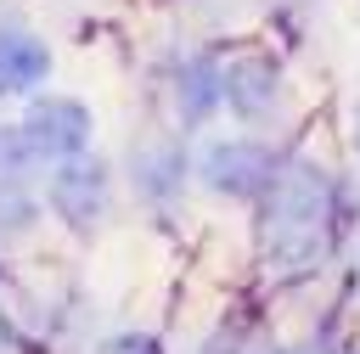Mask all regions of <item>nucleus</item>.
Instances as JSON below:
<instances>
[{
    "label": "nucleus",
    "instance_id": "obj_1",
    "mask_svg": "<svg viewBox=\"0 0 360 354\" xmlns=\"http://www.w3.org/2000/svg\"><path fill=\"white\" fill-rule=\"evenodd\" d=\"M45 73H51V51L34 34L6 28L0 34V90H34Z\"/></svg>",
    "mask_w": 360,
    "mask_h": 354
},
{
    "label": "nucleus",
    "instance_id": "obj_2",
    "mask_svg": "<svg viewBox=\"0 0 360 354\" xmlns=\"http://www.w3.org/2000/svg\"><path fill=\"white\" fill-rule=\"evenodd\" d=\"M276 90H281V79H276L270 62H236V67L225 73V101H231L242 118H259V112L276 101Z\"/></svg>",
    "mask_w": 360,
    "mask_h": 354
},
{
    "label": "nucleus",
    "instance_id": "obj_3",
    "mask_svg": "<svg viewBox=\"0 0 360 354\" xmlns=\"http://www.w3.org/2000/svg\"><path fill=\"white\" fill-rule=\"evenodd\" d=\"M28 129H34V140L51 146V152H73V146L84 140V107H79V101H45V107L28 118Z\"/></svg>",
    "mask_w": 360,
    "mask_h": 354
},
{
    "label": "nucleus",
    "instance_id": "obj_4",
    "mask_svg": "<svg viewBox=\"0 0 360 354\" xmlns=\"http://www.w3.org/2000/svg\"><path fill=\"white\" fill-rule=\"evenodd\" d=\"M264 174H270V157H264L259 146H248V140H236V146H219V152H214V180H219V185L248 191V185H259Z\"/></svg>",
    "mask_w": 360,
    "mask_h": 354
},
{
    "label": "nucleus",
    "instance_id": "obj_5",
    "mask_svg": "<svg viewBox=\"0 0 360 354\" xmlns=\"http://www.w3.org/2000/svg\"><path fill=\"white\" fill-rule=\"evenodd\" d=\"M180 101H186L191 112H202V107L214 101V67H208V62H197V67H191V96H180Z\"/></svg>",
    "mask_w": 360,
    "mask_h": 354
}]
</instances>
